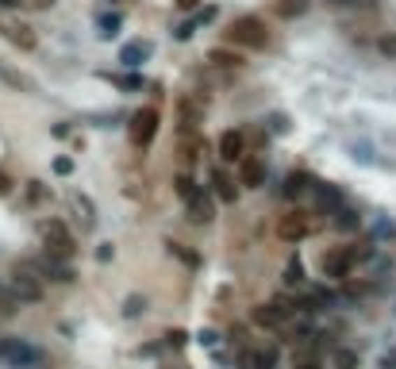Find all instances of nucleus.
Here are the masks:
<instances>
[{"label": "nucleus", "instance_id": "nucleus-1", "mask_svg": "<svg viewBox=\"0 0 396 369\" xmlns=\"http://www.w3.org/2000/svg\"><path fill=\"white\" fill-rule=\"evenodd\" d=\"M227 43L247 46V50H262V46L270 43V31H265V23L258 20V15H239V20L231 23V31H227Z\"/></svg>", "mask_w": 396, "mask_h": 369}, {"label": "nucleus", "instance_id": "nucleus-2", "mask_svg": "<svg viewBox=\"0 0 396 369\" xmlns=\"http://www.w3.org/2000/svg\"><path fill=\"white\" fill-rule=\"evenodd\" d=\"M39 235H43V246H47V254H50V258L70 261L73 254H78V243H73L70 227H66L62 219H47V223L39 227Z\"/></svg>", "mask_w": 396, "mask_h": 369}, {"label": "nucleus", "instance_id": "nucleus-3", "mask_svg": "<svg viewBox=\"0 0 396 369\" xmlns=\"http://www.w3.org/2000/svg\"><path fill=\"white\" fill-rule=\"evenodd\" d=\"M0 361L8 369H31L43 361V350L39 346H31L27 338H0Z\"/></svg>", "mask_w": 396, "mask_h": 369}, {"label": "nucleus", "instance_id": "nucleus-4", "mask_svg": "<svg viewBox=\"0 0 396 369\" xmlns=\"http://www.w3.org/2000/svg\"><path fill=\"white\" fill-rule=\"evenodd\" d=\"M369 250H358V246H331V250L319 258V273L331 277V281H339V277H346L350 269H354L358 258H365Z\"/></svg>", "mask_w": 396, "mask_h": 369}, {"label": "nucleus", "instance_id": "nucleus-5", "mask_svg": "<svg viewBox=\"0 0 396 369\" xmlns=\"http://www.w3.org/2000/svg\"><path fill=\"white\" fill-rule=\"evenodd\" d=\"M8 292L16 296V304H39L43 300V284H39V273H35L31 266H20L16 273L8 277Z\"/></svg>", "mask_w": 396, "mask_h": 369}, {"label": "nucleus", "instance_id": "nucleus-6", "mask_svg": "<svg viewBox=\"0 0 396 369\" xmlns=\"http://www.w3.org/2000/svg\"><path fill=\"white\" fill-rule=\"evenodd\" d=\"M127 135H131L135 146H150V143H154V135H158V108H139V112L131 115Z\"/></svg>", "mask_w": 396, "mask_h": 369}, {"label": "nucleus", "instance_id": "nucleus-7", "mask_svg": "<svg viewBox=\"0 0 396 369\" xmlns=\"http://www.w3.org/2000/svg\"><path fill=\"white\" fill-rule=\"evenodd\" d=\"M0 35L8 38L12 46H20V50H35V46H39V35H35L27 23L12 20V15H0Z\"/></svg>", "mask_w": 396, "mask_h": 369}, {"label": "nucleus", "instance_id": "nucleus-8", "mask_svg": "<svg viewBox=\"0 0 396 369\" xmlns=\"http://www.w3.org/2000/svg\"><path fill=\"white\" fill-rule=\"evenodd\" d=\"M308 231H311V223L304 212H288L277 219V235L285 238V243H300V238H308Z\"/></svg>", "mask_w": 396, "mask_h": 369}, {"label": "nucleus", "instance_id": "nucleus-9", "mask_svg": "<svg viewBox=\"0 0 396 369\" xmlns=\"http://www.w3.org/2000/svg\"><path fill=\"white\" fill-rule=\"evenodd\" d=\"M35 273H43V277H50V281H73V269L70 266H66V261L62 258H50V254H47V258H39V261H35Z\"/></svg>", "mask_w": 396, "mask_h": 369}, {"label": "nucleus", "instance_id": "nucleus-10", "mask_svg": "<svg viewBox=\"0 0 396 369\" xmlns=\"http://www.w3.org/2000/svg\"><path fill=\"white\" fill-rule=\"evenodd\" d=\"M242 154H247V138H242V131H223V135H219V158L239 161Z\"/></svg>", "mask_w": 396, "mask_h": 369}, {"label": "nucleus", "instance_id": "nucleus-11", "mask_svg": "<svg viewBox=\"0 0 396 369\" xmlns=\"http://www.w3.org/2000/svg\"><path fill=\"white\" fill-rule=\"evenodd\" d=\"M185 208H189V219H193V223H212V219H216V212H212V200L204 196V189H196L193 196L185 200Z\"/></svg>", "mask_w": 396, "mask_h": 369}, {"label": "nucleus", "instance_id": "nucleus-12", "mask_svg": "<svg viewBox=\"0 0 396 369\" xmlns=\"http://www.w3.org/2000/svg\"><path fill=\"white\" fill-rule=\"evenodd\" d=\"M239 177H242L247 189H258V184L265 181V166L258 158H247V154H242V158H239Z\"/></svg>", "mask_w": 396, "mask_h": 369}, {"label": "nucleus", "instance_id": "nucleus-13", "mask_svg": "<svg viewBox=\"0 0 396 369\" xmlns=\"http://www.w3.org/2000/svg\"><path fill=\"white\" fill-rule=\"evenodd\" d=\"M0 85H8V89H20V92H39V85H35L31 77H24L20 69L4 66V62H0Z\"/></svg>", "mask_w": 396, "mask_h": 369}, {"label": "nucleus", "instance_id": "nucleus-14", "mask_svg": "<svg viewBox=\"0 0 396 369\" xmlns=\"http://www.w3.org/2000/svg\"><path fill=\"white\" fill-rule=\"evenodd\" d=\"M273 361H277V354H273V350H242L239 354V366L242 369H273Z\"/></svg>", "mask_w": 396, "mask_h": 369}, {"label": "nucleus", "instance_id": "nucleus-15", "mask_svg": "<svg viewBox=\"0 0 396 369\" xmlns=\"http://www.w3.org/2000/svg\"><path fill=\"white\" fill-rule=\"evenodd\" d=\"M147 54H150V43H142V38H139V43H127L124 50H119V62H124V66H139Z\"/></svg>", "mask_w": 396, "mask_h": 369}, {"label": "nucleus", "instance_id": "nucleus-16", "mask_svg": "<svg viewBox=\"0 0 396 369\" xmlns=\"http://www.w3.org/2000/svg\"><path fill=\"white\" fill-rule=\"evenodd\" d=\"M208 62H216V66H223V69H239L242 66V54L239 50H227V46H216V50L208 54Z\"/></svg>", "mask_w": 396, "mask_h": 369}, {"label": "nucleus", "instance_id": "nucleus-17", "mask_svg": "<svg viewBox=\"0 0 396 369\" xmlns=\"http://www.w3.org/2000/svg\"><path fill=\"white\" fill-rule=\"evenodd\" d=\"M254 319L262 323V327H285V315H281L273 304H270V308H258V315H254Z\"/></svg>", "mask_w": 396, "mask_h": 369}, {"label": "nucleus", "instance_id": "nucleus-18", "mask_svg": "<svg viewBox=\"0 0 396 369\" xmlns=\"http://www.w3.org/2000/svg\"><path fill=\"white\" fill-rule=\"evenodd\" d=\"M304 12H308V0H281V4H277V15H285V20L304 15Z\"/></svg>", "mask_w": 396, "mask_h": 369}, {"label": "nucleus", "instance_id": "nucleus-19", "mask_svg": "<svg viewBox=\"0 0 396 369\" xmlns=\"http://www.w3.org/2000/svg\"><path fill=\"white\" fill-rule=\"evenodd\" d=\"M173 189H177V196H181V200H189V196H193V192H196V181H193V177H189V173H177V181H173Z\"/></svg>", "mask_w": 396, "mask_h": 369}, {"label": "nucleus", "instance_id": "nucleus-20", "mask_svg": "<svg viewBox=\"0 0 396 369\" xmlns=\"http://www.w3.org/2000/svg\"><path fill=\"white\" fill-rule=\"evenodd\" d=\"M16 296H12V292H8V284H0V315H12V312H16Z\"/></svg>", "mask_w": 396, "mask_h": 369}, {"label": "nucleus", "instance_id": "nucleus-21", "mask_svg": "<svg viewBox=\"0 0 396 369\" xmlns=\"http://www.w3.org/2000/svg\"><path fill=\"white\" fill-rule=\"evenodd\" d=\"M96 27H101L104 38H112L119 31V15H101V20H96Z\"/></svg>", "mask_w": 396, "mask_h": 369}, {"label": "nucleus", "instance_id": "nucleus-22", "mask_svg": "<svg viewBox=\"0 0 396 369\" xmlns=\"http://www.w3.org/2000/svg\"><path fill=\"white\" fill-rule=\"evenodd\" d=\"M377 50L385 54V58H396V31H388V35L377 38Z\"/></svg>", "mask_w": 396, "mask_h": 369}, {"label": "nucleus", "instance_id": "nucleus-23", "mask_svg": "<svg viewBox=\"0 0 396 369\" xmlns=\"http://www.w3.org/2000/svg\"><path fill=\"white\" fill-rule=\"evenodd\" d=\"M181 112H185V131H193L196 123H200V112H196L193 100H185V104H181Z\"/></svg>", "mask_w": 396, "mask_h": 369}, {"label": "nucleus", "instance_id": "nucleus-24", "mask_svg": "<svg viewBox=\"0 0 396 369\" xmlns=\"http://www.w3.org/2000/svg\"><path fill=\"white\" fill-rule=\"evenodd\" d=\"M216 192H219V200H227V204L235 200V189H231V181H227L223 173H216Z\"/></svg>", "mask_w": 396, "mask_h": 369}, {"label": "nucleus", "instance_id": "nucleus-25", "mask_svg": "<svg viewBox=\"0 0 396 369\" xmlns=\"http://www.w3.org/2000/svg\"><path fill=\"white\" fill-rule=\"evenodd\" d=\"M304 189H308V177H304V173H293V177H288V184H285L288 196H296V192H304Z\"/></svg>", "mask_w": 396, "mask_h": 369}, {"label": "nucleus", "instance_id": "nucleus-26", "mask_svg": "<svg viewBox=\"0 0 396 369\" xmlns=\"http://www.w3.org/2000/svg\"><path fill=\"white\" fill-rule=\"evenodd\" d=\"M166 246H170V254H177V258L185 261V266H196V254H189L181 243H166Z\"/></svg>", "mask_w": 396, "mask_h": 369}, {"label": "nucleus", "instance_id": "nucleus-27", "mask_svg": "<svg viewBox=\"0 0 396 369\" xmlns=\"http://www.w3.org/2000/svg\"><path fill=\"white\" fill-rule=\"evenodd\" d=\"M139 312H147V300L131 296V300H127V308H124V315H139Z\"/></svg>", "mask_w": 396, "mask_h": 369}, {"label": "nucleus", "instance_id": "nucleus-28", "mask_svg": "<svg viewBox=\"0 0 396 369\" xmlns=\"http://www.w3.org/2000/svg\"><path fill=\"white\" fill-rule=\"evenodd\" d=\"M70 169H73L70 158H58V161H54V173H70Z\"/></svg>", "mask_w": 396, "mask_h": 369}, {"label": "nucleus", "instance_id": "nucleus-29", "mask_svg": "<svg viewBox=\"0 0 396 369\" xmlns=\"http://www.w3.org/2000/svg\"><path fill=\"white\" fill-rule=\"evenodd\" d=\"M12 189V181H8V173H4V169H0V196H4V192Z\"/></svg>", "mask_w": 396, "mask_h": 369}, {"label": "nucleus", "instance_id": "nucleus-30", "mask_svg": "<svg viewBox=\"0 0 396 369\" xmlns=\"http://www.w3.org/2000/svg\"><path fill=\"white\" fill-rule=\"evenodd\" d=\"M331 4H373V0H331Z\"/></svg>", "mask_w": 396, "mask_h": 369}, {"label": "nucleus", "instance_id": "nucleus-31", "mask_svg": "<svg viewBox=\"0 0 396 369\" xmlns=\"http://www.w3.org/2000/svg\"><path fill=\"white\" fill-rule=\"evenodd\" d=\"M20 0H0V8H4V12H8V8H16Z\"/></svg>", "mask_w": 396, "mask_h": 369}, {"label": "nucleus", "instance_id": "nucleus-32", "mask_svg": "<svg viewBox=\"0 0 396 369\" xmlns=\"http://www.w3.org/2000/svg\"><path fill=\"white\" fill-rule=\"evenodd\" d=\"M300 369H319V366H300Z\"/></svg>", "mask_w": 396, "mask_h": 369}]
</instances>
